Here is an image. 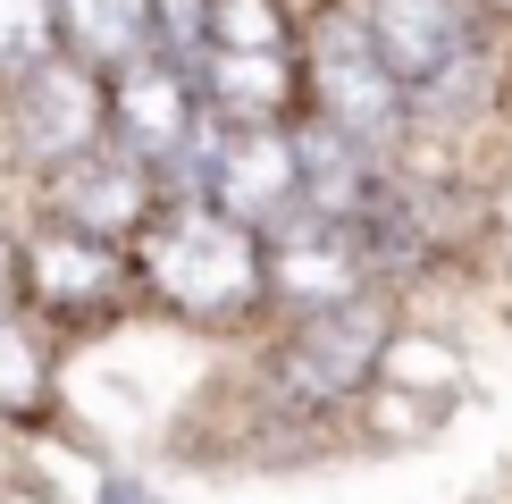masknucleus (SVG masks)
Returning <instances> with one entry per match:
<instances>
[{"mask_svg":"<svg viewBox=\"0 0 512 504\" xmlns=\"http://www.w3.org/2000/svg\"><path fill=\"white\" fill-rule=\"evenodd\" d=\"M403 320V294L370 286L336 311H303V320H277V336L252 362V387H261V412L286 420V429H328L345 420L378 378V353Z\"/></svg>","mask_w":512,"mask_h":504,"instance_id":"f257e3e1","label":"nucleus"},{"mask_svg":"<svg viewBox=\"0 0 512 504\" xmlns=\"http://www.w3.org/2000/svg\"><path fill=\"white\" fill-rule=\"evenodd\" d=\"M135 286L185 328H244L269 311L261 294V236L210 202H160L135 244Z\"/></svg>","mask_w":512,"mask_h":504,"instance_id":"f03ea898","label":"nucleus"},{"mask_svg":"<svg viewBox=\"0 0 512 504\" xmlns=\"http://www.w3.org/2000/svg\"><path fill=\"white\" fill-rule=\"evenodd\" d=\"M294 68H303V110L345 126L353 143H370L378 160H412V101L387 51L370 42L353 0H319L294 34Z\"/></svg>","mask_w":512,"mask_h":504,"instance_id":"7ed1b4c3","label":"nucleus"},{"mask_svg":"<svg viewBox=\"0 0 512 504\" xmlns=\"http://www.w3.org/2000/svg\"><path fill=\"white\" fill-rule=\"evenodd\" d=\"M202 202L269 236L277 219L303 210V160H294V118H244V126H202Z\"/></svg>","mask_w":512,"mask_h":504,"instance_id":"20e7f679","label":"nucleus"},{"mask_svg":"<svg viewBox=\"0 0 512 504\" xmlns=\"http://www.w3.org/2000/svg\"><path fill=\"white\" fill-rule=\"evenodd\" d=\"M0 126H9V152L42 177V168L93 152L110 135V76L84 68L76 51H59L42 68H26L17 84H0Z\"/></svg>","mask_w":512,"mask_h":504,"instance_id":"39448f33","label":"nucleus"},{"mask_svg":"<svg viewBox=\"0 0 512 504\" xmlns=\"http://www.w3.org/2000/svg\"><path fill=\"white\" fill-rule=\"evenodd\" d=\"M378 269H370V244L361 227L345 219H319V210H294L261 236V294L277 320H303V311H336L353 294H370Z\"/></svg>","mask_w":512,"mask_h":504,"instance_id":"423d86ee","label":"nucleus"},{"mask_svg":"<svg viewBox=\"0 0 512 504\" xmlns=\"http://www.w3.org/2000/svg\"><path fill=\"white\" fill-rule=\"evenodd\" d=\"M135 286V252L126 244H101V236H76V227H26L17 236V303H34L42 320H110Z\"/></svg>","mask_w":512,"mask_h":504,"instance_id":"0eeeda50","label":"nucleus"},{"mask_svg":"<svg viewBox=\"0 0 512 504\" xmlns=\"http://www.w3.org/2000/svg\"><path fill=\"white\" fill-rule=\"evenodd\" d=\"M160 210V185L135 152H118L110 135L93 152L42 168V219L51 227H76V236H101V244H135Z\"/></svg>","mask_w":512,"mask_h":504,"instance_id":"6e6552de","label":"nucleus"},{"mask_svg":"<svg viewBox=\"0 0 512 504\" xmlns=\"http://www.w3.org/2000/svg\"><path fill=\"white\" fill-rule=\"evenodd\" d=\"M353 9H361V26H370V42L387 51V68L403 76V93L445 76V68H462L487 42H504L496 0H353Z\"/></svg>","mask_w":512,"mask_h":504,"instance_id":"1a4fd4ad","label":"nucleus"},{"mask_svg":"<svg viewBox=\"0 0 512 504\" xmlns=\"http://www.w3.org/2000/svg\"><path fill=\"white\" fill-rule=\"evenodd\" d=\"M294 160H303V210L345 219V227L370 210V194L387 185V168H395V160H378L370 143H353L345 126H328L311 110H294Z\"/></svg>","mask_w":512,"mask_h":504,"instance_id":"9d476101","label":"nucleus"},{"mask_svg":"<svg viewBox=\"0 0 512 504\" xmlns=\"http://www.w3.org/2000/svg\"><path fill=\"white\" fill-rule=\"evenodd\" d=\"M194 93L219 126L244 118H294L303 110V68L294 51H202L194 59Z\"/></svg>","mask_w":512,"mask_h":504,"instance_id":"9b49d317","label":"nucleus"},{"mask_svg":"<svg viewBox=\"0 0 512 504\" xmlns=\"http://www.w3.org/2000/svg\"><path fill=\"white\" fill-rule=\"evenodd\" d=\"M51 9H59V42L101 76L152 51V0H51Z\"/></svg>","mask_w":512,"mask_h":504,"instance_id":"f8f14e48","label":"nucleus"},{"mask_svg":"<svg viewBox=\"0 0 512 504\" xmlns=\"http://www.w3.org/2000/svg\"><path fill=\"white\" fill-rule=\"evenodd\" d=\"M303 17L286 0H210V51H294Z\"/></svg>","mask_w":512,"mask_h":504,"instance_id":"ddd939ff","label":"nucleus"},{"mask_svg":"<svg viewBox=\"0 0 512 504\" xmlns=\"http://www.w3.org/2000/svg\"><path fill=\"white\" fill-rule=\"evenodd\" d=\"M42 395H51V353H42V336L17 311H0V420L34 412Z\"/></svg>","mask_w":512,"mask_h":504,"instance_id":"4468645a","label":"nucleus"},{"mask_svg":"<svg viewBox=\"0 0 512 504\" xmlns=\"http://www.w3.org/2000/svg\"><path fill=\"white\" fill-rule=\"evenodd\" d=\"M68 42H59V9L51 0H0V84H17L26 68L42 59H59Z\"/></svg>","mask_w":512,"mask_h":504,"instance_id":"2eb2a0df","label":"nucleus"},{"mask_svg":"<svg viewBox=\"0 0 512 504\" xmlns=\"http://www.w3.org/2000/svg\"><path fill=\"white\" fill-rule=\"evenodd\" d=\"M152 51L177 59V68H194L210 51V0H152Z\"/></svg>","mask_w":512,"mask_h":504,"instance_id":"dca6fc26","label":"nucleus"},{"mask_svg":"<svg viewBox=\"0 0 512 504\" xmlns=\"http://www.w3.org/2000/svg\"><path fill=\"white\" fill-rule=\"evenodd\" d=\"M0 311H17V236L0 227Z\"/></svg>","mask_w":512,"mask_h":504,"instance_id":"f3484780","label":"nucleus"}]
</instances>
